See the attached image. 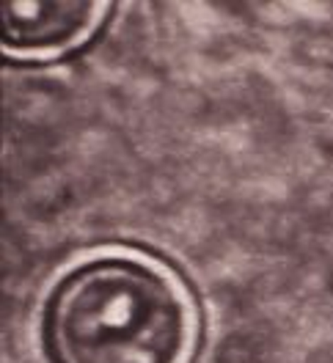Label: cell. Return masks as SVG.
<instances>
[{"mask_svg":"<svg viewBox=\"0 0 333 363\" xmlns=\"http://www.w3.org/2000/svg\"><path fill=\"white\" fill-rule=\"evenodd\" d=\"M196 308L160 262L111 250L75 262L39 308L45 363H187Z\"/></svg>","mask_w":333,"mask_h":363,"instance_id":"1","label":"cell"},{"mask_svg":"<svg viewBox=\"0 0 333 363\" xmlns=\"http://www.w3.org/2000/svg\"><path fill=\"white\" fill-rule=\"evenodd\" d=\"M102 14L105 6L89 0H14L3 6V45L14 55L61 52L80 45Z\"/></svg>","mask_w":333,"mask_h":363,"instance_id":"2","label":"cell"}]
</instances>
